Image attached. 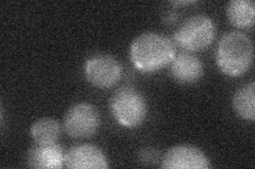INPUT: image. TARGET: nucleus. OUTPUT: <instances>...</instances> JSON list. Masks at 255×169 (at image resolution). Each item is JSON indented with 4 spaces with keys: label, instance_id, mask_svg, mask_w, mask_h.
I'll list each match as a JSON object with an SVG mask.
<instances>
[{
    "label": "nucleus",
    "instance_id": "7",
    "mask_svg": "<svg viewBox=\"0 0 255 169\" xmlns=\"http://www.w3.org/2000/svg\"><path fill=\"white\" fill-rule=\"evenodd\" d=\"M161 166L165 169H209L211 164L202 150L189 145H179L167 150Z\"/></svg>",
    "mask_w": 255,
    "mask_h": 169
},
{
    "label": "nucleus",
    "instance_id": "5",
    "mask_svg": "<svg viewBox=\"0 0 255 169\" xmlns=\"http://www.w3.org/2000/svg\"><path fill=\"white\" fill-rule=\"evenodd\" d=\"M99 124L97 109L89 103H78L67 110L63 127L70 138L86 139L96 133Z\"/></svg>",
    "mask_w": 255,
    "mask_h": 169
},
{
    "label": "nucleus",
    "instance_id": "11",
    "mask_svg": "<svg viewBox=\"0 0 255 169\" xmlns=\"http://www.w3.org/2000/svg\"><path fill=\"white\" fill-rule=\"evenodd\" d=\"M227 16L238 29H250L255 22V4L252 0H232L227 4Z\"/></svg>",
    "mask_w": 255,
    "mask_h": 169
},
{
    "label": "nucleus",
    "instance_id": "9",
    "mask_svg": "<svg viewBox=\"0 0 255 169\" xmlns=\"http://www.w3.org/2000/svg\"><path fill=\"white\" fill-rule=\"evenodd\" d=\"M65 154L59 144H36L27 155V165L31 168L58 169L64 166Z\"/></svg>",
    "mask_w": 255,
    "mask_h": 169
},
{
    "label": "nucleus",
    "instance_id": "13",
    "mask_svg": "<svg viewBox=\"0 0 255 169\" xmlns=\"http://www.w3.org/2000/svg\"><path fill=\"white\" fill-rule=\"evenodd\" d=\"M30 133L36 144H53L57 143L60 138L61 126L57 119L43 117L32 124Z\"/></svg>",
    "mask_w": 255,
    "mask_h": 169
},
{
    "label": "nucleus",
    "instance_id": "1",
    "mask_svg": "<svg viewBox=\"0 0 255 169\" xmlns=\"http://www.w3.org/2000/svg\"><path fill=\"white\" fill-rule=\"evenodd\" d=\"M171 40L155 32H145L135 38L130 47L133 66L143 73H153L170 65L175 57Z\"/></svg>",
    "mask_w": 255,
    "mask_h": 169
},
{
    "label": "nucleus",
    "instance_id": "3",
    "mask_svg": "<svg viewBox=\"0 0 255 169\" xmlns=\"http://www.w3.org/2000/svg\"><path fill=\"white\" fill-rule=\"evenodd\" d=\"M111 112L118 124L128 128L139 126L146 119L147 101L138 90L122 87L111 99Z\"/></svg>",
    "mask_w": 255,
    "mask_h": 169
},
{
    "label": "nucleus",
    "instance_id": "8",
    "mask_svg": "<svg viewBox=\"0 0 255 169\" xmlns=\"http://www.w3.org/2000/svg\"><path fill=\"white\" fill-rule=\"evenodd\" d=\"M64 166L70 169H107L109 163L105 152L99 147L80 144L66 152Z\"/></svg>",
    "mask_w": 255,
    "mask_h": 169
},
{
    "label": "nucleus",
    "instance_id": "2",
    "mask_svg": "<svg viewBox=\"0 0 255 169\" xmlns=\"http://www.w3.org/2000/svg\"><path fill=\"white\" fill-rule=\"evenodd\" d=\"M253 57L252 40L243 32H227L219 40L216 62L225 74L235 77L246 73L252 65Z\"/></svg>",
    "mask_w": 255,
    "mask_h": 169
},
{
    "label": "nucleus",
    "instance_id": "15",
    "mask_svg": "<svg viewBox=\"0 0 255 169\" xmlns=\"http://www.w3.org/2000/svg\"><path fill=\"white\" fill-rule=\"evenodd\" d=\"M172 4H177V5H187V4H191V3H196V1H172Z\"/></svg>",
    "mask_w": 255,
    "mask_h": 169
},
{
    "label": "nucleus",
    "instance_id": "4",
    "mask_svg": "<svg viewBox=\"0 0 255 169\" xmlns=\"http://www.w3.org/2000/svg\"><path fill=\"white\" fill-rule=\"evenodd\" d=\"M216 37V25L209 16L194 15L175 31L174 40L187 51H200L210 47Z\"/></svg>",
    "mask_w": 255,
    "mask_h": 169
},
{
    "label": "nucleus",
    "instance_id": "10",
    "mask_svg": "<svg viewBox=\"0 0 255 169\" xmlns=\"http://www.w3.org/2000/svg\"><path fill=\"white\" fill-rule=\"evenodd\" d=\"M172 77L180 84H193L198 82L203 74V65L197 56L191 53L183 52L170 63Z\"/></svg>",
    "mask_w": 255,
    "mask_h": 169
},
{
    "label": "nucleus",
    "instance_id": "12",
    "mask_svg": "<svg viewBox=\"0 0 255 169\" xmlns=\"http://www.w3.org/2000/svg\"><path fill=\"white\" fill-rule=\"evenodd\" d=\"M233 108L236 113L246 120L253 122L255 118V83L246 84L235 92Z\"/></svg>",
    "mask_w": 255,
    "mask_h": 169
},
{
    "label": "nucleus",
    "instance_id": "14",
    "mask_svg": "<svg viewBox=\"0 0 255 169\" xmlns=\"http://www.w3.org/2000/svg\"><path fill=\"white\" fill-rule=\"evenodd\" d=\"M139 160L145 164H155L159 160V154L153 148H145L140 151Z\"/></svg>",
    "mask_w": 255,
    "mask_h": 169
},
{
    "label": "nucleus",
    "instance_id": "6",
    "mask_svg": "<svg viewBox=\"0 0 255 169\" xmlns=\"http://www.w3.org/2000/svg\"><path fill=\"white\" fill-rule=\"evenodd\" d=\"M84 74L93 86L107 89L114 86L121 79L123 68L113 56L109 54H96L86 60Z\"/></svg>",
    "mask_w": 255,
    "mask_h": 169
}]
</instances>
